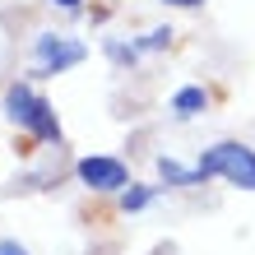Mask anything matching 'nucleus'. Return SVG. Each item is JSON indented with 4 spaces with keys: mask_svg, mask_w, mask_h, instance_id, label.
Returning <instances> with one entry per match:
<instances>
[{
    "mask_svg": "<svg viewBox=\"0 0 255 255\" xmlns=\"http://www.w3.org/2000/svg\"><path fill=\"white\" fill-rule=\"evenodd\" d=\"M79 181L93 190H121L126 186V167L116 158H84L79 162Z\"/></svg>",
    "mask_w": 255,
    "mask_h": 255,
    "instance_id": "3",
    "label": "nucleus"
},
{
    "mask_svg": "<svg viewBox=\"0 0 255 255\" xmlns=\"http://www.w3.org/2000/svg\"><path fill=\"white\" fill-rule=\"evenodd\" d=\"M158 172H162L167 186H195V181H200V172H186L176 158H158Z\"/></svg>",
    "mask_w": 255,
    "mask_h": 255,
    "instance_id": "6",
    "label": "nucleus"
},
{
    "mask_svg": "<svg viewBox=\"0 0 255 255\" xmlns=\"http://www.w3.org/2000/svg\"><path fill=\"white\" fill-rule=\"evenodd\" d=\"M84 56H88L84 42H74V37H56V33L37 37V74H61L70 65H79Z\"/></svg>",
    "mask_w": 255,
    "mask_h": 255,
    "instance_id": "2",
    "label": "nucleus"
},
{
    "mask_svg": "<svg viewBox=\"0 0 255 255\" xmlns=\"http://www.w3.org/2000/svg\"><path fill=\"white\" fill-rule=\"evenodd\" d=\"M200 181H209V176H228L232 186H242V190H255V148L246 144H214V148H204L200 153Z\"/></svg>",
    "mask_w": 255,
    "mask_h": 255,
    "instance_id": "1",
    "label": "nucleus"
},
{
    "mask_svg": "<svg viewBox=\"0 0 255 255\" xmlns=\"http://www.w3.org/2000/svg\"><path fill=\"white\" fill-rule=\"evenodd\" d=\"M148 200H153V190H148V186H134V190L121 195V209H126V214H134V209H144Z\"/></svg>",
    "mask_w": 255,
    "mask_h": 255,
    "instance_id": "7",
    "label": "nucleus"
},
{
    "mask_svg": "<svg viewBox=\"0 0 255 255\" xmlns=\"http://www.w3.org/2000/svg\"><path fill=\"white\" fill-rule=\"evenodd\" d=\"M204 102H209V93H204V88H181V93L172 98V112H176V116H181V121H186V116L204 112Z\"/></svg>",
    "mask_w": 255,
    "mask_h": 255,
    "instance_id": "5",
    "label": "nucleus"
},
{
    "mask_svg": "<svg viewBox=\"0 0 255 255\" xmlns=\"http://www.w3.org/2000/svg\"><path fill=\"white\" fill-rule=\"evenodd\" d=\"M33 112H37V93L28 84H14L9 93H5V116H9L14 126L28 130V126H33Z\"/></svg>",
    "mask_w": 255,
    "mask_h": 255,
    "instance_id": "4",
    "label": "nucleus"
},
{
    "mask_svg": "<svg viewBox=\"0 0 255 255\" xmlns=\"http://www.w3.org/2000/svg\"><path fill=\"white\" fill-rule=\"evenodd\" d=\"M56 5H61V9H74V5H79V0H56Z\"/></svg>",
    "mask_w": 255,
    "mask_h": 255,
    "instance_id": "11",
    "label": "nucleus"
},
{
    "mask_svg": "<svg viewBox=\"0 0 255 255\" xmlns=\"http://www.w3.org/2000/svg\"><path fill=\"white\" fill-rule=\"evenodd\" d=\"M0 255H28V251H23L19 242H0Z\"/></svg>",
    "mask_w": 255,
    "mask_h": 255,
    "instance_id": "9",
    "label": "nucleus"
},
{
    "mask_svg": "<svg viewBox=\"0 0 255 255\" xmlns=\"http://www.w3.org/2000/svg\"><path fill=\"white\" fill-rule=\"evenodd\" d=\"M167 42H172V28H153V33L139 42V51H158V47H167Z\"/></svg>",
    "mask_w": 255,
    "mask_h": 255,
    "instance_id": "8",
    "label": "nucleus"
},
{
    "mask_svg": "<svg viewBox=\"0 0 255 255\" xmlns=\"http://www.w3.org/2000/svg\"><path fill=\"white\" fill-rule=\"evenodd\" d=\"M167 5H181V9H195V5H204V0H167Z\"/></svg>",
    "mask_w": 255,
    "mask_h": 255,
    "instance_id": "10",
    "label": "nucleus"
}]
</instances>
